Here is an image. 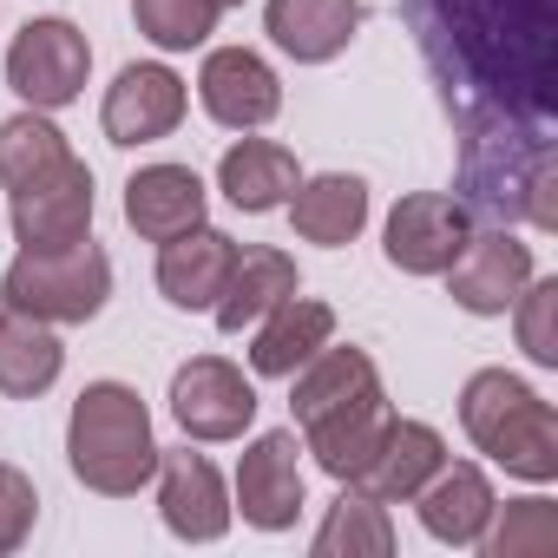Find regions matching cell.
<instances>
[{
  "instance_id": "6da1fadb",
  "label": "cell",
  "mask_w": 558,
  "mask_h": 558,
  "mask_svg": "<svg viewBox=\"0 0 558 558\" xmlns=\"http://www.w3.org/2000/svg\"><path fill=\"white\" fill-rule=\"evenodd\" d=\"M453 125H558V0H401Z\"/></svg>"
},
{
  "instance_id": "7a4b0ae2",
  "label": "cell",
  "mask_w": 558,
  "mask_h": 558,
  "mask_svg": "<svg viewBox=\"0 0 558 558\" xmlns=\"http://www.w3.org/2000/svg\"><path fill=\"white\" fill-rule=\"evenodd\" d=\"M460 204L486 223H525L558 230V145L551 125H460Z\"/></svg>"
},
{
  "instance_id": "3957f363",
  "label": "cell",
  "mask_w": 558,
  "mask_h": 558,
  "mask_svg": "<svg viewBox=\"0 0 558 558\" xmlns=\"http://www.w3.org/2000/svg\"><path fill=\"white\" fill-rule=\"evenodd\" d=\"M66 466L99 499H132L158 473V440L138 388L125 381H86L66 414Z\"/></svg>"
},
{
  "instance_id": "277c9868",
  "label": "cell",
  "mask_w": 558,
  "mask_h": 558,
  "mask_svg": "<svg viewBox=\"0 0 558 558\" xmlns=\"http://www.w3.org/2000/svg\"><path fill=\"white\" fill-rule=\"evenodd\" d=\"M460 427L512 480H532V486L558 480V414H551V401L532 381H519L506 368L466 375V388H460Z\"/></svg>"
},
{
  "instance_id": "5b68a950",
  "label": "cell",
  "mask_w": 558,
  "mask_h": 558,
  "mask_svg": "<svg viewBox=\"0 0 558 558\" xmlns=\"http://www.w3.org/2000/svg\"><path fill=\"white\" fill-rule=\"evenodd\" d=\"M112 296V263L93 236L80 243H60V250H21L0 276V303L34 316V323H93Z\"/></svg>"
},
{
  "instance_id": "8992f818",
  "label": "cell",
  "mask_w": 558,
  "mask_h": 558,
  "mask_svg": "<svg viewBox=\"0 0 558 558\" xmlns=\"http://www.w3.org/2000/svg\"><path fill=\"white\" fill-rule=\"evenodd\" d=\"M86 73H93V47L73 21H27L8 47V86L34 106V112H60L86 93Z\"/></svg>"
},
{
  "instance_id": "52a82bcc",
  "label": "cell",
  "mask_w": 558,
  "mask_h": 558,
  "mask_svg": "<svg viewBox=\"0 0 558 558\" xmlns=\"http://www.w3.org/2000/svg\"><path fill=\"white\" fill-rule=\"evenodd\" d=\"M171 421L184 427V440H243L256 421V381L223 362V355H191L171 375Z\"/></svg>"
},
{
  "instance_id": "ba28073f",
  "label": "cell",
  "mask_w": 558,
  "mask_h": 558,
  "mask_svg": "<svg viewBox=\"0 0 558 558\" xmlns=\"http://www.w3.org/2000/svg\"><path fill=\"white\" fill-rule=\"evenodd\" d=\"M538 276L532 263V243L512 230V223H473L466 250L453 256L447 269V296L466 310V316H506L512 296Z\"/></svg>"
},
{
  "instance_id": "9c48e42d",
  "label": "cell",
  "mask_w": 558,
  "mask_h": 558,
  "mask_svg": "<svg viewBox=\"0 0 558 558\" xmlns=\"http://www.w3.org/2000/svg\"><path fill=\"white\" fill-rule=\"evenodd\" d=\"M473 210L453 197V191H414L388 210V230H381V250L401 276H447L453 256L466 250L473 236Z\"/></svg>"
},
{
  "instance_id": "30bf717a",
  "label": "cell",
  "mask_w": 558,
  "mask_h": 558,
  "mask_svg": "<svg viewBox=\"0 0 558 558\" xmlns=\"http://www.w3.org/2000/svg\"><path fill=\"white\" fill-rule=\"evenodd\" d=\"M184 80L165 66V60H132L119 66V80L106 86V106H99V125L119 151H138V145H158L184 125Z\"/></svg>"
},
{
  "instance_id": "8fae6325",
  "label": "cell",
  "mask_w": 558,
  "mask_h": 558,
  "mask_svg": "<svg viewBox=\"0 0 558 558\" xmlns=\"http://www.w3.org/2000/svg\"><path fill=\"white\" fill-rule=\"evenodd\" d=\"M8 217H14V243L21 250H60L93 236V171L80 158L27 178L8 191Z\"/></svg>"
},
{
  "instance_id": "7c38bea8",
  "label": "cell",
  "mask_w": 558,
  "mask_h": 558,
  "mask_svg": "<svg viewBox=\"0 0 558 558\" xmlns=\"http://www.w3.org/2000/svg\"><path fill=\"white\" fill-rule=\"evenodd\" d=\"M296 453H303L296 427H269V434H256L243 447V460H236V512H243V525L290 532L303 519L310 486H303V460Z\"/></svg>"
},
{
  "instance_id": "4fadbf2b",
  "label": "cell",
  "mask_w": 558,
  "mask_h": 558,
  "mask_svg": "<svg viewBox=\"0 0 558 558\" xmlns=\"http://www.w3.org/2000/svg\"><path fill=\"white\" fill-rule=\"evenodd\" d=\"M158 512H165V532L184 538V545H217L236 519L230 493H223V473L191 453V447H158Z\"/></svg>"
},
{
  "instance_id": "5bb4252c",
  "label": "cell",
  "mask_w": 558,
  "mask_h": 558,
  "mask_svg": "<svg viewBox=\"0 0 558 558\" xmlns=\"http://www.w3.org/2000/svg\"><path fill=\"white\" fill-rule=\"evenodd\" d=\"M197 99L223 132H263L276 112H283V80L276 66L250 47H210L204 73H197Z\"/></svg>"
},
{
  "instance_id": "9a60e30c",
  "label": "cell",
  "mask_w": 558,
  "mask_h": 558,
  "mask_svg": "<svg viewBox=\"0 0 558 558\" xmlns=\"http://www.w3.org/2000/svg\"><path fill=\"white\" fill-rule=\"evenodd\" d=\"M210 210V191L191 165H145L125 178V223L145 243H171L184 230H197Z\"/></svg>"
},
{
  "instance_id": "2e32d148",
  "label": "cell",
  "mask_w": 558,
  "mask_h": 558,
  "mask_svg": "<svg viewBox=\"0 0 558 558\" xmlns=\"http://www.w3.org/2000/svg\"><path fill=\"white\" fill-rule=\"evenodd\" d=\"M447 466V440H440V427H427V421H388V434H381V447L368 453V466L349 480L355 493H368V499H381V506H401V499H414L434 473Z\"/></svg>"
},
{
  "instance_id": "e0dca14e",
  "label": "cell",
  "mask_w": 558,
  "mask_h": 558,
  "mask_svg": "<svg viewBox=\"0 0 558 558\" xmlns=\"http://www.w3.org/2000/svg\"><path fill=\"white\" fill-rule=\"evenodd\" d=\"M323 342H336V310L296 290V296H283V303H276V310L250 329V375L290 381Z\"/></svg>"
},
{
  "instance_id": "ac0fdd59",
  "label": "cell",
  "mask_w": 558,
  "mask_h": 558,
  "mask_svg": "<svg viewBox=\"0 0 558 558\" xmlns=\"http://www.w3.org/2000/svg\"><path fill=\"white\" fill-rule=\"evenodd\" d=\"M263 34L283 47L296 66H329L362 34V0H269V8H263Z\"/></svg>"
},
{
  "instance_id": "d6986e66",
  "label": "cell",
  "mask_w": 558,
  "mask_h": 558,
  "mask_svg": "<svg viewBox=\"0 0 558 558\" xmlns=\"http://www.w3.org/2000/svg\"><path fill=\"white\" fill-rule=\"evenodd\" d=\"M408 506H421L427 538H440V545H453V551H473L499 499H493V480H486L473 460H447Z\"/></svg>"
},
{
  "instance_id": "ffe728a7",
  "label": "cell",
  "mask_w": 558,
  "mask_h": 558,
  "mask_svg": "<svg viewBox=\"0 0 558 558\" xmlns=\"http://www.w3.org/2000/svg\"><path fill=\"white\" fill-rule=\"evenodd\" d=\"M230 263H236V236L197 223V230L158 243V290H165L171 310H191V316H197V310H210V303L223 296Z\"/></svg>"
},
{
  "instance_id": "44dd1931",
  "label": "cell",
  "mask_w": 558,
  "mask_h": 558,
  "mask_svg": "<svg viewBox=\"0 0 558 558\" xmlns=\"http://www.w3.org/2000/svg\"><path fill=\"white\" fill-rule=\"evenodd\" d=\"M296 290H303L296 256H290V250L256 243V250H236L230 283H223V296L210 303V316H217V329H223V336H243V329H256L276 303H283V296H296Z\"/></svg>"
},
{
  "instance_id": "7402d4cb",
  "label": "cell",
  "mask_w": 558,
  "mask_h": 558,
  "mask_svg": "<svg viewBox=\"0 0 558 558\" xmlns=\"http://www.w3.org/2000/svg\"><path fill=\"white\" fill-rule=\"evenodd\" d=\"M296 184H303L296 151H290V145H276V138H236V145L217 158V191H223L243 217L283 210Z\"/></svg>"
},
{
  "instance_id": "603a6c76",
  "label": "cell",
  "mask_w": 558,
  "mask_h": 558,
  "mask_svg": "<svg viewBox=\"0 0 558 558\" xmlns=\"http://www.w3.org/2000/svg\"><path fill=\"white\" fill-rule=\"evenodd\" d=\"M388 421H395V408H388V395L375 388V395H362V401H349V408L310 421V427H303V453H316V466L349 486V480L368 466V453L381 447Z\"/></svg>"
},
{
  "instance_id": "cb8c5ba5",
  "label": "cell",
  "mask_w": 558,
  "mask_h": 558,
  "mask_svg": "<svg viewBox=\"0 0 558 558\" xmlns=\"http://www.w3.org/2000/svg\"><path fill=\"white\" fill-rule=\"evenodd\" d=\"M290 223L303 243H323V250H342L362 236L368 223V184L355 171H323V178H303L290 191Z\"/></svg>"
},
{
  "instance_id": "d4e9b609",
  "label": "cell",
  "mask_w": 558,
  "mask_h": 558,
  "mask_svg": "<svg viewBox=\"0 0 558 558\" xmlns=\"http://www.w3.org/2000/svg\"><path fill=\"white\" fill-rule=\"evenodd\" d=\"M296 395H290V408H296V427H310V421H323V414H336V408H349V401H362V395H375L381 388V375H375V362H368V349H355V342H323L296 375Z\"/></svg>"
},
{
  "instance_id": "484cf974",
  "label": "cell",
  "mask_w": 558,
  "mask_h": 558,
  "mask_svg": "<svg viewBox=\"0 0 558 558\" xmlns=\"http://www.w3.org/2000/svg\"><path fill=\"white\" fill-rule=\"evenodd\" d=\"M66 368V349L53 336V323H34L21 310L0 303V395L8 401H40Z\"/></svg>"
},
{
  "instance_id": "4316f807",
  "label": "cell",
  "mask_w": 558,
  "mask_h": 558,
  "mask_svg": "<svg viewBox=\"0 0 558 558\" xmlns=\"http://www.w3.org/2000/svg\"><path fill=\"white\" fill-rule=\"evenodd\" d=\"M310 551H316V558H388V551H395L388 506L368 499V493H355V486H342V499H336L329 519L316 525Z\"/></svg>"
},
{
  "instance_id": "83f0119b",
  "label": "cell",
  "mask_w": 558,
  "mask_h": 558,
  "mask_svg": "<svg viewBox=\"0 0 558 558\" xmlns=\"http://www.w3.org/2000/svg\"><path fill=\"white\" fill-rule=\"evenodd\" d=\"M73 158V145H66V132L53 125V112H14V119H0V184H27V178H40V171H53V165H66Z\"/></svg>"
},
{
  "instance_id": "f1b7e54d",
  "label": "cell",
  "mask_w": 558,
  "mask_h": 558,
  "mask_svg": "<svg viewBox=\"0 0 558 558\" xmlns=\"http://www.w3.org/2000/svg\"><path fill=\"white\" fill-rule=\"evenodd\" d=\"M486 558H545L558 551V506L551 499H512V506H493L480 545Z\"/></svg>"
},
{
  "instance_id": "f546056e",
  "label": "cell",
  "mask_w": 558,
  "mask_h": 558,
  "mask_svg": "<svg viewBox=\"0 0 558 558\" xmlns=\"http://www.w3.org/2000/svg\"><path fill=\"white\" fill-rule=\"evenodd\" d=\"M132 21L158 53H191L217 34L223 8L217 0H132Z\"/></svg>"
},
{
  "instance_id": "4dcf8cb0",
  "label": "cell",
  "mask_w": 558,
  "mask_h": 558,
  "mask_svg": "<svg viewBox=\"0 0 558 558\" xmlns=\"http://www.w3.org/2000/svg\"><path fill=\"white\" fill-rule=\"evenodd\" d=\"M512 329L532 368H558V276H532L512 296Z\"/></svg>"
},
{
  "instance_id": "1f68e13d",
  "label": "cell",
  "mask_w": 558,
  "mask_h": 558,
  "mask_svg": "<svg viewBox=\"0 0 558 558\" xmlns=\"http://www.w3.org/2000/svg\"><path fill=\"white\" fill-rule=\"evenodd\" d=\"M34 519H40V493H34V480H27L21 466L0 460V558L21 551V545L34 538Z\"/></svg>"
},
{
  "instance_id": "d6a6232c",
  "label": "cell",
  "mask_w": 558,
  "mask_h": 558,
  "mask_svg": "<svg viewBox=\"0 0 558 558\" xmlns=\"http://www.w3.org/2000/svg\"><path fill=\"white\" fill-rule=\"evenodd\" d=\"M217 8H243V0H217Z\"/></svg>"
}]
</instances>
